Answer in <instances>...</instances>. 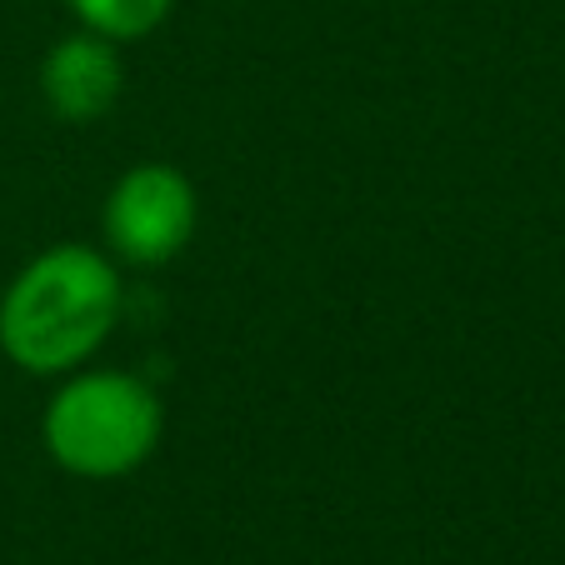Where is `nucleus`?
Returning <instances> with one entry per match:
<instances>
[{"mask_svg": "<svg viewBox=\"0 0 565 565\" xmlns=\"http://www.w3.org/2000/svg\"><path fill=\"white\" fill-rule=\"evenodd\" d=\"M120 320V266L96 246L61 241L0 290V351L25 375H71Z\"/></svg>", "mask_w": 565, "mask_h": 565, "instance_id": "obj_1", "label": "nucleus"}, {"mask_svg": "<svg viewBox=\"0 0 565 565\" xmlns=\"http://www.w3.org/2000/svg\"><path fill=\"white\" fill-rule=\"evenodd\" d=\"M166 436V406L150 381L130 371L61 375L41 416V446L75 480H120L156 456Z\"/></svg>", "mask_w": 565, "mask_h": 565, "instance_id": "obj_2", "label": "nucleus"}, {"mask_svg": "<svg viewBox=\"0 0 565 565\" xmlns=\"http://www.w3.org/2000/svg\"><path fill=\"white\" fill-rule=\"evenodd\" d=\"M195 225H201V195L191 175L166 160H140L116 175L100 205V235L116 266H171L195 241Z\"/></svg>", "mask_w": 565, "mask_h": 565, "instance_id": "obj_3", "label": "nucleus"}, {"mask_svg": "<svg viewBox=\"0 0 565 565\" xmlns=\"http://www.w3.org/2000/svg\"><path fill=\"white\" fill-rule=\"evenodd\" d=\"M120 90H126V61H120V45L106 35L75 25L71 35H61L45 51L41 100L65 126H90V120L110 116Z\"/></svg>", "mask_w": 565, "mask_h": 565, "instance_id": "obj_4", "label": "nucleus"}, {"mask_svg": "<svg viewBox=\"0 0 565 565\" xmlns=\"http://www.w3.org/2000/svg\"><path fill=\"white\" fill-rule=\"evenodd\" d=\"M65 6L81 31H96L116 45L156 35L175 11V0H65Z\"/></svg>", "mask_w": 565, "mask_h": 565, "instance_id": "obj_5", "label": "nucleus"}]
</instances>
